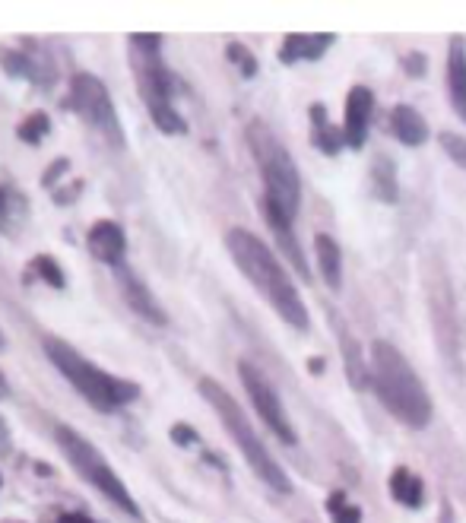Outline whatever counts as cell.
<instances>
[{
	"instance_id": "6da1fadb",
	"label": "cell",
	"mask_w": 466,
	"mask_h": 523,
	"mask_svg": "<svg viewBox=\"0 0 466 523\" xmlns=\"http://www.w3.org/2000/svg\"><path fill=\"white\" fill-rule=\"evenodd\" d=\"M226 248L235 260V267L241 276L264 295V302L283 317V321L295 330H308V308L302 302V295L292 286V279L286 267L279 264V257L270 251L267 241H260L248 229H229Z\"/></svg>"
},
{
	"instance_id": "7a4b0ae2",
	"label": "cell",
	"mask_w": 466,
	"mask_h": 523,
	"mask_svg": "<svg viewBox=\"0 0 466 523\" xmlns=\"http://www.w3.org/2000/svg\"><path fill=\"white\" fill-rule=\"evenodd\" d=\"M371 390L378 394L381 406L406 428H425L432 422V397L422 384V378L406 362L403 352L387 343H371Z\"/></svg>"
},
{
	"instance_id": "3957f363",
	"label": "cell",
	"mask_w": 466,
	"mask_h": 523,
	"mask_svg": "<svg viewBox=\"0 0 466 523\" xmlns=\"http://www.w3.org/2000/svg\"><path fill=\"white\" fill-rule=\"evenodd\" d=\"M127 58H130V73H134L140 89V99L153 124L165 137L188 134V121H184L175 108V80L162 61V35L159 32L127 35Z\"/></svg>"
},
{
	"instance_id": "277c9868",
	"label": "cell",
	"mask_w": 466,
	"mask_h": 523,
	"mask_svg": "<svg viewBox=\"0 0 466 523\" xmlns=\"http://www.w3.org/2000/svg\"><path fill=\"white\" fill-rule=\"evenodd\" d=\"M42 349L51 359V365L58 368V375L77 390L92 409H99V413H118V409L140 400L137 381L108 375L102 365L89 362L80 349H73L67 340H61V336H45Z\"/></svg>"
},
{
	"instance_id": "5b68a950",
	"label": "cell",
	"mask_w": 466,
	"mask_h": 523,
	"mask_svg": "<svg viewBox=\"0 0 466 523\" xmlns=\"http://www.w3.org/2000/svg\"><path fill=\"white\" fill-rule=\"evenodd\" d=\"M197 387H200L203 400H207L216 409L222 428L229 432V438L235 441L241 457H245V463L254 470V476L264 482V485H270L276 495H289L292 492V482H289L286 470L276 463V457L270 454V447L260 441V435L254 432V425L245 416V409L238 406V400L216 378H200Z\"/></svg>"
},
{
	"instance_id": "8992f818",
	"label": "cell",
	"mask_w": 466,
	"mask_h": 523,
	"mask_svg": "<svg viewBox=\"0 0 466 523\" xmlns=\"http://www.w3.org/2000/svg\"><path fill=\"white\" fill-rule=\"evenodd\" d=\"M245 137L257 162V172L264 178V200L283 210L289 219H295L298 207H302V178H298L289 149L279 143V137L264 121H251Z\"/></svg>"
},
{
	"instance_id": "52a82bcc",
	"label": "cell",
	"mask_w": 466,
	"mask_h": 523,
	"mask_svg": "<svg viewBox=\"0 0 466 523\" xmlns=\"http://www.w3.org/2000/svg\"><path fill=\"white\" fill-rule=\"evenodd\" d=\"M54 441H58L64 460L70 463V470L77 473L86 485H92L105 501H111L115 508H121L127 517L140 520V508L130 489L121 482V476L115 473V466L108 463V457L99 451L96 444H92L83 432H77L73 425H54Z\"/></svg>"
},
{
	"instance_id": "ba28073f",
	"label": "cell",
	"mask_w": 466,
	"mask_h": 523,
	"mask_svg": "<svg viewBox=\"0 0 466 523\" xmlns=\"http://www.w3.org/2000/svg\"><path fill=\"white\" fill-rule=\"evenodd\" d=\"M67 108L89 130H96L108 146H115V149L124 146V127L118 121L115 102H111V92L105 89V83L96 77V73H77V77L70 80Z\"/></svg>"
},
{
	"instance_id": "9c48e42d",
	"label": "cell",
	"mask_w": 466,
	"mask_h": 523,
	"mask_svg": "<svg viewBox=\"0 0 466 523\" xmlns=\"http://www.w3.org/2000/svg\"><path fill=\"white\" fill-rule=\"evenodd\" d=\"M238 378H241V384H245L248 397H251V403H254V409H257V416L264 419V425H267L270 432H273L279 441H283L286 447H295V444H298L295 425H292V419L286 416L283 400H279V394H276V387L270 384V378H267L264 371H260L254 362H248V359L238 362Z\"/></svg>"
},
{
	"instance_id": "30bf717a",
	"label": "cell",
	"mask_w": 466,
	"mask_h": 523,
	"mask_svg": "<svg viewBox=\"0 0 466 523\" xmlns=\"http://www.w3.org/2000/svg\"><path fill=\"white\" fill-rule=\"evenodd\" d=\"M0 67H4L10 80H26L32 86H45V89L58 83V67L29 39H23L20 48H0Z\"/></svg>"
},
{
	"instance_id": "8fae6325",
	"label": "cell",
	"mask_w": 466,
	"mask_h": 523,
	"mask_svg": "<svg viewBox=\"0 0 466 523\" xmlns=\"http://www.w3.org/2000/svg\"><path fill=\"white\" fill-rule=\"evenodd\" d=\"M115 279H118V286H121V298H124L127 308L134 311L137 317H143V321L153 324V327H165V324H169V314H165V308L156 302L153 289H149L127 264L115 267Z\"/></svg>"
},
{
	"instance_id": "7c38bea8",
	"label": "cell",
	"mask_w": 466,
	"mask_h": 523,
	"mask_svg": "<svg viewBox=\"0 0 466 523\" xmlns=\"http://www.w3.org/2000/svg\"><path fill=\"white\" fill-rule=\"evenodd\" d=\"M86 245H89V254L108 264L111 270L124 264V254H127V235L124 229L118 226L115 219H99L92 222L89 232H86Z\"/></svg>"
},
{
	"instance_id": "4fadbf2b",
	"label": "cell",
	"mask_w": 466,
	"mask_h": 523,
	"mask_svg": "<svg viewBox=\"0 0 466 523\" xmlns=\"http://www.w3.org/2000/svg\"><path fill=\"white\" fill-rule=\"evenodd\" d=\"M371 111H375V92L368 86H352L346 96V121H343L346 146H352V149L365 146L368 127H371Z\"/></svg>"
},
{
	"instance_id": "5bb4252c",
	"label": "cell",
	"mask_w": 466,
	"mask_h": 523,
	"mask_svg": "<svg viewBox=\"0 0 466 523\" xmlns=\"http://www.w3.org/2000/svg\"><path fill=\"white\" fill-rule=\"evenodd\" d=\"M330 327L337 333L340 349H343V365H346V378L352 384V390H365L371 387V362H365L362 343L352 336V330L340 321V314H330Z\"/></svg>"
},
{
	"instance_id": "9a60e30c",
	"label": "cell",
	"mask_w": 466,
	"mask_h": 523,
	"mask_svg": "<svg viewBox=\"0 0 466 523\" xmlns=\"http://www.w3.org/2000/svg\"><path fill=\"white\" fill-rule=\"evenodd\" d=\"M260 210H264V219H267L270 232L276 235L279 248L286 251V260H289V264L298 270V276H302V279H311L308 264H305V251H302V245H298L295 229H292V222H295V219H289L283 210L273 207V203H267V200H260Z\"/></svg>"
},
{
	"instance_id": "2e32d148",
	"label": "cell",
	"mask_w": 466,
	"mask_h": 523,
	"mask_svg": "<svg viewBox=\"0 0 466 523\" xmlns=\"http://www.w3.org/2000/svg\"><path fill=\"white\" fill-rule=\"evenodd\" d=\"M337 35L321 32V35H286L283 45H279V61L283 64H298V61H321L330 51Z\"/></svg>"
},
{
	"instance_id": "e0dca14e",
	"label": "cell",
	"mask_w": 466,
	"mask_h": 523,
	"mask_svg": "<svg viewBox=\"0 0 466 523\" xmlns=\"http://www.w3.org/2000/svg\"><path fill=\"white\" fill-rule=\"evenodd\" d=\"M447 96L466 124V42L460 35H454L451 48H447Z\"/></svg>"
},
{
	"instance_id": "ac0fdd59",
	"label": "cell",
	"mask_w": 466,
	"mask_h": 523,
	"mask_svg": "<svg viewBox=\"0 0 466 523\" xmlns=\"http://www.w3.org/2000/svg\"><path fill=\"white\" fill-rule=\"evenodd\" d=\"M390 130L403 146H422L428 140V124L413 105H397L390 111Z\"/></svg>"
},
{
	"instance_id": "d6986e66",
	"label": "cell",
	"mask_w": 466,
	"mask_h": 523,
	"mask_svg": "<svg viewBox=\"0 0 466 523\" xmlns=\"http://www.w3.org/2000/svg\"><path fill=\"white\" fill-rule=\"evenodd\" d=\"M314 254H318V267H321V276L330 292H340L343 286V254H340V245L333 241L330 235H318L314 238Z\"/></svg>"
},
{
	"instance_id": "ffe728a7",
	"label": "cell",
	"mask_w": 466,
	"mask_h": 523,
	"mask_svg": "<svg viewBox=\"0 0 466 523\" xmlns=\"http://www.w3.org/2000/svg\"><path fill=\"white\" fill-rule=\"evenodd\" d=\"M308 115H311V140H314V146H318L324 156H337L340 146L346 143L343 130H337L327 121V108L321 102H314Z\"/></svg>"
},
{
	"instance_id": "44dd1931",
	"label": "cell",
	"mask_w": 466,
	"mask_h": 523,
	"mask_svg": "<svg viewBox=\"0 0 466 523\" xmlns=\"http://www.w3.org/2000/svg\"><path fill=\"white\" fill-rule=\"evenodd\" d=\"M390 495H394L403 508H422V501H425V485L422 479L413 473V470H406V466H397L394 473H390Z\"/></svg>"
},
{
	"instance_id": "7402d4cb",
	"label": "cell",
	"mask_w": 466,
	"mask_h": 523,
	"mask_svg": "<svg viewBox=\"0 0 466 523\" xmlns=\"http://www.w3.org/2000/svg\"><path fill=\"white\" fill-rule=\"evenodd\" d=\"M371 188H375V194L384 200V203H394L397 200V165L390 156H375V162H371Z\"/></svg>"
},
{
	"instance_id": "603a6c76",
	"label": "cell",
	"mask_w": 466,
	"mask_h": 523,
	"mask_svg": "<svg viewBox=\"0 0 466 523\" xmlns=\"http://www.w3.org/2000/svg\"><path fill=\"white\" fill-rule=\"evenodd\" d=\"M32 276H39L45 286L51 289H67V276H64V267L61 260L54 254H35L29 260V273H26V283H32Z\"/></svg>"
},
{
	"instance_id": "cb8c5ba5",
	"label": "cell",
	"mask_w": 466,
	"mask_h": 523,
	"mask_svg": "<svg viewBox=\"0 0 466 523\" xmlns=\"http://www.w3.org/2000/svg\"><path fill=\"white\" fill-rule=\"evenodd\" d=\"M48 134H51V118L45 115V111H32L26 121L16 124V137L29 146H39Z\"/></svg>"
},
{
	"instance_id": "d4e9b609",
	"label": "cell",
	"mask_w": 466,
	"mask_h": 523,
	"mask_svg": "<svg viewBox=\"0 0 466 523\" xmlns=\"http://www.w3.org/2000/svg\"><path fill=\"white\" fill-rule=\"evenodd\" d=\"M327 511H330L333 523H362V508H356V504L346 498V492H330Z\"/></svg>"
},
{
	"instance_id": "484cf974",
	"label": "cell",
	"mask_w": 466,
	"mask_h": 523,
	"mask_svg": "<svg viewBox=\"0 0 466 523\" xmlns=\"http://www.w3.org/2000/svg\"><path fill=\"white\" fill-rule=\"evenodd\" d=\"M29 213V200L13 191V188H0V226H7L10 219H23Z\"/></svg>"
},
{
	"instance_id": "4316f807",
	"label": "cell",
	"mask_w": 466,
	"mask_h": 523,
	"mask_svg": "<svg viewBox=\"0 0 466 523\" xmlns=\"http://www.w3.org/2000/svg\"><path fill=\"white\" fill-rule=\"evenodd\" d=\"M226 58L241 70V77H254V73H257V58H254V54L245 48V45H241V42H232L229 48H226Z\"/></svg>"
},
{
	"instance_id": "83f0119b",
	"label": "cell",
	"mask_w": 466,
	"mask_h": 523,
	"mask_svg": "<svg viewBox=\"0 0 466 523\" xmlns=\"http://www.w3.org/2000/svg\"><path fill=\"white\" fill-rule=\"evenodd\" d=\"M438 143H441V149L447 156H451L463 172H466V140L463 137H457V134H451V130H444V134L438 137Z\"/></svg>"
},
{
	"instance_id": "f1b7e54d",
	"label": "cell",
	"mask_w": 466,
	"mask_h": 523,
	"mask_svg": "<svg viewBox=\"0 0 466 523\" xmlns=\"http://www.w3.org/2000/svg\"><path fill=\"white\" fill-rule=\"evenodd\" d=\"M70 159L67 156H58V159H54L51 165H48V172L42 175V188H54V184H58V178H64L67 172H70Z\"/></svg>"
},
{
	"instance_id": "f546056e",
	"label": "cell",
	"mask_w": 466,
	"mask_h": 523,
	"mask_svg": "<svg viewBox=\"0 0 466 523\" xmlns=\"http://www.w3.org/2000/svg\"><path fill=\"white\" fill-rule=\"evenodd\" d=\"M169 438H172L178 447H194V444H200V435L194 432V428H191L188 422H178V425H172Z\"/></svg>"
},
{
	"instance_id": "4dcf8cb0",
	"label": "cell",
	"mask_w": 466,
	"mask_h": 523,
	"mask_svg": "<svg viewBox=\"0 0 466 523\" xmlns=\"http://www.w3.org/2000/svg\"><path fill=\"white\" fill-rule=\"evenodd\" d=\"M403 70L409 73V77H425V54L413 51V54H403Z\"/></svg>"
},
{
	"instance_id": "1f68e13d",
	"label": "cell",
	"mask_w": 466,
	"mask_h": 523,
	"mask_svg": "<svg viewBox=\"0 0 466 523\" xmlns=\"http://www.w3.org/2000/svg\"><path fill=\"white\" fill-rule=\"evenodd\" d=\"M58 523H96L89 514H80V511H73V514H64Z\"/></svg>"
},
{
	"instance_id": "d6a6232c",
	"label": "cell",
	"mask_w": 466,
	"mask_h": 523,
	"mask_svg": "<svg viewBox=\"0 0 466 523\" xmlns=\"http://www.w3.org/2000/svg\"><path fill=\"white\" fill-rule=\"evenodd\" d=\"M7 444H10V425H7L4 416H0V451H4Z\"/></svg>"
},
{
	"instance_id": "836d02e7",
	"label": "cell",
	"mask_w": 466,
	"mask_h": 523,
	"mask_svg": "<svg viewBox=\"0 0 466 523\" xmlns=\"http://www.w3.org/2000/svg\"><path fill=\"white\" fill-rule=\"evenodd\" d=\"M0 400H10V381L4 371H0Z\"/></svg>"
},
{
	"instance_id": "e575fe53",
	"label": "cell",
	"mask_w": 466,
	"mask_h": 523,
	"mask_svg": "<svg viewBox=\"0 0 466 523\" xmlns=\"http://www.w3.org/2000/svg\"><path fill=\"white\" fill-rule=\"evenodd\" d=\"M321 365H324V362H321V359H308V368H311V371H314V375H321V371H324V368H321Z\"/></svg>"
},
{
	"instance_id": "d590c367",
	"label": "cell",
	"mask_w": 466,
	"mask_h": 523,
	"mask_svg": "<svg viewBox=\"0 0 466 523\" xmlns=\"http://www.w3.org/2000/svg\"><path fill=\"white\" fill-rule=\"evenodd\" d=\"M7 349V336H4V330H0V352Z\"/></svg>"
},
{
	"instance_id": "8d00e7d4",
	"label": "cell",
	"mask_w": 466,
	"mask_h": 523,
	"mask_svg": "<svg viewBox=\"0 0 466 523\" xmlns=\"http://www.w3.org/2000/svg\"><path fill=\"white\" fill-rule=\"evenodd\" d=\"M0 485H4V476H0Z\"/></svg>"
}]
</instances>
